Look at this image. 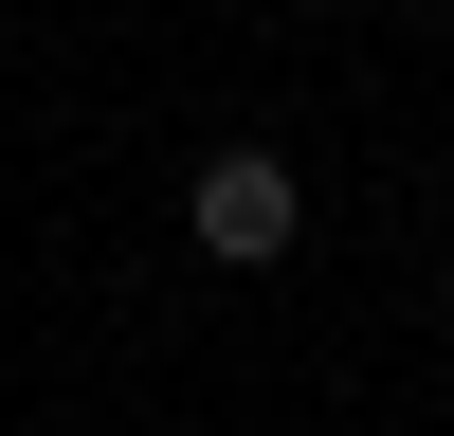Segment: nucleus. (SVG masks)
<instances>
[{"label":"nucleus","instance_id":"nucleus-1","mask_svg":"<svg viewBox=\"0 0 454 436\" xmlns=\"http://www.w3.org/2000/svg\"><path fill=\"white\" fill-rule=\"evenodd\" d=\"M182 237H200V254H218V273H273V254H291V237H309V182H291V164H273V145H218V164H200V182H182Z\"/></svg>","mask_w":454,"mask_h":436}]
</instances>
